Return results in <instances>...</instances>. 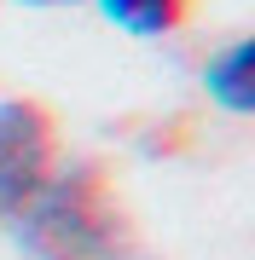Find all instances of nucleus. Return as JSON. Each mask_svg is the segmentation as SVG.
<instances>
[{"label": "nucleus", "mask_w": 255, "mask_h": 260, "mask_svg": "<svg viewBox=\"0 0 255 260\" xmlns=\"http://www.w3.org/2000/svg\"><path fill=\"white\" fill-rule=\"evenodd\" d=\"M29 260H128V232L93 179H47L18 214Z\"/></svg>", "instance_id": "obj_1"}, {"label": "nucleus", "mask_w": 255, "mask_h": 260, "mask_svg": "<svg viewBox=\"0 0 255 260\" xmlns=\"http://www.w3.org/2000/svg\"><path fill=\"white\" fill-rule=\"evenodd\" d=\"M23 6H70V0H23Z\"/></svg>", "instance_id": "obj_5"}, {"label": "nucleus", "mask_w": 255, "mask_h": 260, "mask_svg": "<svg viewBox=\"0 0 255 260\" xmlns=\"http://www.w3.org/2000/svg\"><path fill=\"white\" fill-rule=\"evenodd\" d=\"M47 116L23 99L0 104V220H18L29 197L47 185Z\"/></svg>", "instance_id": "obj_2"}, {"label": "nucleus", "mask_w": 255, "mask_h": 260, "mask_svg": "<svg viewBox=\"0 0 255 260\" xmlns=\"http://www.w3.org/2000/svg\"><path fill=\"white\" fill-rule=\"evenodd\" d=\"M249 70H255V47H249V41H232L226 52H215V58H209L203 81H209V93L226 104V110L244 116L249 104H255V75H249Z\"/></svg>", "instance_id": "obj_3"}, {"label": "nucleus", "mask_w": 255, "mask_h": 260, "mask_svg": "<svg viewBox=\"0 0 255 260\" xmlns=\"http://www.w3.org/2000/svg\"><path fill=\"white\" fill-rule=\"evenodd\" d=\"M104 18L116 29H128V35H162V29H174L180 18V0H99Z\"/></svg>", "instance_id": "obj_4"}]
</instances>
